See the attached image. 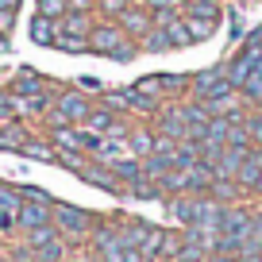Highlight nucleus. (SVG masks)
Returning <instances> with one entry per match:
<instances>
[{
  "label": "nucleus",
  "mask_w": 262,
  "mask_h": 262,
  "mask_svg": "<svg viewBox=\"0 0 262 262\" xmlns=\"http://www.w3.org/2000/svg\"><path fill=\"white\" fill-rule=\"evenodd\" d=\"M231 93H235V85L228 81V70H224V66L201 70V74L193 77V97L201 100V104H208L212 112H228L231 108Z\"/></svg>",
  "instance_id": "f257e3e1"
},
{
  "label": "nucleus",
  "mask_w": 262,
  "mask_h": 262,
  "mask_svg": "<svg viewBox=\"0 0 262 262\" xmlns=\"http://www.w3.org/2000/svg\"><path fill=\"white\" fill-rule=\"evenodd\" d=\"M89 50H93V54H108V58L127 62V58H135V39H127L120 24H93Z\"/></svg>",
  "instance_id": "f03ea898"
},
{
  "label": "nucleus",
  "mask_w": 262,
  "mask_h": 262,
  "mask_svg": "<svg viewBox=\"0 0 262 262\" xmlns=\"http://www.w3.org/2000/svg\"><path fill=\"white\" fill-rule=\"evenodd\" d=\"M89 31H93V24H89L85 12H66L54 24V42H50V47L77 50V54H81V50H89Z\"/></svg>",
  "instance_id": "7ed1b4c3"
},
{
  "label": "nucleus",
  "mask_w": 262,
  "mask_h": 262,
  "mask_svg": "<svg viewBox=\"0 0 262 262\" xmlns=\"http://www.w3.org/2000/svg\"><path fill=\"white\" fill-rule=\"evenodd\" d=\"M50 224L58 228V235H70V239H81L93 231V216L77 205H50Z\"/></svg>",
  "instance_id": "20e7f679"
},
{
  "label": "nucleus",
  "mask_w": 262,
  "mask_h": 262,
  "mask_svg": "<svg viewBox=\"0 0 262 262\" xmlns=\"http://www.w3.org/2000/svg\"><path fill=\"white\" fill-rule=\"evenodd\" d=\"M89 100H85V93H62V97L54 100V112H50V120L54 123H85V116H89Z\"/></svg>",
  "instance_id": "39448f33"
},
{
  "label": "nucleus",
  "mask_w": 262,
  "mask_h": 262,
  "mask_svg": "<svg viewBox=\"0 0 262 262\" xmlns=\"http://www.w3.org/2000/svg\"><path fill=\"white\" fill-rule=\"evenodd\" d=\"M116 24L123 27V35H127V39H143V35L150 31V27H155V19H150V12L143 8V4H135V8H123L120 16H116Z\"/></svg>",
  "instance_id": "423d86ee"
},
{
  "label": "nucleus",
  "mask_w": 262,
  "mask_h": 262,
  "mask_svg": "<svg viewBox=\"0 0 262 262\" xmlns=\"http://www.w3.org/2000/svg\"><path fill=\"white\" fill-rule=\"evenodd\" d=\"M158 135L170 139V143H189V139H193V131H189L181 108H178V112H162V116H158Z\"/></svg>",
  "instance_id": "0eeeda50"
},
{
  "label": "nucleus",
  "mask_w": 262,
  "mask_h": 262,
  "mask_svg": "<svg viewBox=\"0 0 262 262\" xmlns=\"http://www.w3.org/2000/svg\"><path fill=\"white\" fill-rule=\"evenodd\" d=\"M16 224L24 231H35V228H42V224H50V205L47 201H24L19 212H16Z\"/></svg>",
  "instance_id": "6e6552de"
},
{
  "label": "nucleus",
  "mask_w": 262,
  "mask_h": 262,
  "mask_svg": "<svg viewBox=\"0 0 262 262\" xmlns=\"http://www.w3.org/2000/svg\"><path fill=\"white\" fill-rule=\"evenodd\" d=\"M208 258V251L196 239H189V235H181V243H178V251L170 254V262H205Z\"/></svg>",
  "instance_id": "1a4fd4ad"
},
{
  "label": "nucleus",
  "mask_w": 262,
  "mask_h": 262,
  "mask_svg": "<svg viewBox=\"0 0 262 262\" xmlns=\"http://www.w3.org/2000/svg\"><path fill=\"white\" fill-rule=\"evenodd\" d=\"M54 24H58V19H47V16H39V12H35V19H31V39L39 42V47H50V42H54Z\"/></svg>",
  "instance_id": "9d476101"
},
{
  "label": "nucleus",
  "mask_w": 262,
  "mask_h": 262,
  "mask_svg": "<svg viewBox=\"0 0 262 262\" xmlns=\"http://www.w3.org/2000/svg\"><path fill=\"white\" fill-rule=\"evenodd\" d=\"M35 93H42V81L31 74V70H24V74L12 81V97H35Z\"/></svg>",
  "instance_id": "9b49d317"
},
{
  "label": "nucleus",
  "mask_w": 262,
  "mask_h": 262,
  "mask_svg": "<svg viewBox=\"0 0 262 262\" xmlns=\"http://www.w3.org/2000/svg\"><path fill=\"white\" fill-rule=\"evenodd\" d=\"M27 143V131L19 123H8V127H0V150H19Z\"/></svg>",
  "instance_id": "f8f14e48"
},
{
  "label": "nucleus",
  "mask_w": 262,
  "mask_h": 262,
  "mask_svg": "<svg viewBox=\"0 0 262 262\" xmlns=\"http://www.w3.org/2000/svg\"><path fill=\"white\" fill-rule=\"evenodd\" d=\"M108 170H112L116 178L131 181V185H135V181L143 178V162H135V158H120V162H112V166H108Z\"/></svg>",
  "instance_id": "ddd939ff"
},
{
  "label": "nucleus",
  "mask_w": 262,
  "mask_h": 262,
  "mask_svg": "<svg viewBox=\"0 0 262 262\" xmlns=\"http://www.w3.org/2000/svg\"><path fill=\"white\" fill-rule=\"evenodd\" d=\"M139 42H143V50H150V54H162V50H170V39H166V31H162L158 24L150 27V31L143 35Z\"/></svg>",
  "instance_id": "4468645a"
},
{
  "label": "nucleus",
  "mask_w": 262,
  "mask_h": 262,
  "mask_svg": "<svg viewBox=\"0 0 262 262\" xmlns=\"http://www.w3.org/2000/svg\"><path fill=\"white\" fill-rule=\"evenodd\" d=\"M81 178L89 181V185H100V189H116V173H108L104 166H85Z\"/></svg>",
  "instance_id": "2eb2a0df"
},
{
  "label": "nucleus",
  "mask_w": 262,
  "mask_h": 262,
  "mask_svg": "<svg viewBox=\"0 0 262 262\" xmlns=\"http://www.w3.org/2000/svg\"><path fill=\"white\" fill-rule=\"evenodd\" d=\"M155 143L158 139H155V135H147V131H131V135H127V147L135 150V155H143V158L155 150Z\"/></svg>",
  "instance_id": "dca6fc26"
},
{
  "label": "nucleus",
  "mask_w": 262,
  "mask_h": 262,
  "mask_svg": "<svg viewBox=\"0 0 262 262\" xmlns=\"http://www.w3.org/2000/svg\"><path fill=\"white\" fill-rule=\"evenodd\" d=\"M19 150H24L27 158H39V162H54V150H50L47 143H39V139H27Z\"/></svg>",
  "instance_id": "f3484780"
},
{
  "label": "nucleus",
  "mask_w": 262,
  "mask_h": 262,
  "mask_svg": "<svg viewBox=\"0 0 262 262\" xmlns=\"http://www.w3.org/2000/svg\"><path fill=\"white\" fill-rule=\"evenodd\" d=\"M239 93H243V100H251V104H262V74H258V70L247 77V85Z\"/></svg>",
  "instance_id": "a211bd4d"
},
{
  "label": "nucleus",
  "mask_w": 262,
  "mask_h": 262,
  "mask_svg": "<svg viewBox=\"0 0 262 262\" xmlns=\"http://www.w3.org/2000/svg\"><path fill=\"white\" fill-rule=\"evenodd\" d=\"M135 93H143V97L158 100V97H162V77H143V81L135 85ZM158 104H162V100H158Z\"/></svg>",
  "instance_id": "6ab92c4d"
},
{
  "label": "nucleus",
  "mask_w": 262,
  "mask_h": 262,
  "mask_svg": "<svg viewBox=\"0 0 262 262\" xmlns=\"http://www.w3.org/2000/svg\"><path fill=\"white\" fill-rule=\"evenodd\" d=\"M39 16L62 19V16H66V0H39Z\"/></svg>",
  "instance_id": "aec40b11"
},
{
  "label": "nucleus",
  "mask_w": 262,
  "mask_h": 262,
  "mask_svg": "<svg viewBox=\"0 0 262 262\" xmlns=\"http://www.w3.org/2000/svg\"><path fill=\"white\" fill-rule=\"evenodd\" d=\"M247 135H251V147H258L262 150V116H247Z\"/></svg>",
  "instance_id": "412c9836"
},
{
  "label": "nucleus",
  "mask_w": 262,
  "mask_h": 262,
  "mask_svg": "<svg viewBox=\"0 0 262 262\" xmlns=\"http://www.w3.org/2000/svg\"><path fill=\"white\" fill-rule=\"evenodd\" d=\"M16 108H24V112H47V108H50V100L42 97V93H35V97H24Z\"/></svg>",
  "instance_id": "4be33fe9"
},
{
  "label": "nucleus",
  "mask_w": 262,
  "mask_h": 262,
  "mask_svg": "<svg viewBox=\"0 0 262 262\" xmlns=\"http://www.w3.org/2000/svg\"><path fill=\"white\" fill-rule=\"evenodd\" d=\"M143 8L147 12H181L185 4L181 0H143Z\"/></svg>",
  "instance_id": "5701e85b"
},
{
  "label": "nucleus",
  "mask_w": 262,
  "mask_h": 262,
  "mask_svg": "<svg viewBox=\"0 0 262 262\" xmlns=\"http://www.w3.org/2000/svg\"><path fill=\"white\" fill-rule=\"evenodd\" d=\"M97 4H100V8H104V12H108V16H120V12L127 8L131 0H97Z\"/></svg>",
  "instance_id": "b1692460"
},
{
  "label": "nucleus",
  "mask_w": 262,
  "mask_h": 262,
  "mask_svg": "<svg viewBox=\"0 0 262 262\" xmlns=\"http://www.w3.org/2000/svg\"><path fill=\"white\" fill-rule=\"evenodd\" d=\"M12 112H16V100H12V93L0 89V120H4V116H12Z\"/></svg>",
  "instance_id": "393cba45"
},
{
  "label": "nucleus",
  "mask_w": 262,
  "mask_h": 262,
  "mask_svg": "<svg viewBox=\"0 0 262 262\" xmlns=\"http://www.w3.org/2000/svg\"><path fill=\"white\" fill-rule=\"evenodd\" d=\"M93 4H97V0H66V12H85V16H89Z\"/></svg>",
  "instance_id": "a878e982"
},
{
  "label": "nucleus",
  "mask_w": 262,
  "mask_h": 262,
  "mask_svg": "<svg viewBox=\"0 0 262 262\" xmlns=\"http://www.w3.org/2000/svg\"><path fill=\"white\" fill-rule=\"evenodd\" d=\"M12 16H16V8H0V35L12 31Z\"/></svg>",
  "instance_id": "bb28decb"
},
{
  "label": "nucleus",
  "mask_w": 262,
  "mask_h": 262,
  "mask_svg": "<svg viewBox=\"0 0 262 262\" xmlns=\"http://www.w3.org/2000/svg\"><path fill=\"white\" fill-rule=\"evenodd\" d=\"M81 89H89V93H104V81H97V77H81Z\"/></svg>",
  "instance_id": "cd10ccee"
},
{
  "label": "nucleus",
  "mask_w": 262,
  "mask_h": 262,
  "mask_svg": "<svg viewBox=\"0 0 262 262\" xmlns=\"http://www.w3.org/2000/svg\"><path fill=\"white\" fill-rule=\"evenodd\" d=\"M251 193H262V166H258V178H254V185H251Z\"/></svg>",
  "instance_id": "c85d7f7f"
},
{
  "label": "nucleus",
  "mask_w": 262,
  "mask_h": 262,
  "mask_svg": "<svg viewBox=\"0 0 262 262\" xmlns=\"http://www.w3.org/2000/svg\"><path fill=\"white\" fill-rule=\"evenodd\" d=\"M193 4H216V8H220V0H193Z\"/></svg>",
  "instance_id": "c756f323"
},
{
  "label": "nucleus",
  "mask_w": 262,
  "mask_h": 262,
  "mask_svg": "<svg viewBox=\"0 0 262 262\" xmlns=\"http://www.w3.org/2000/svg\"><path fill=\"white\" fill-rule=\"evenodd\" d=\"M254 70H258V74H262V50H258V62H254Z\"/></svg>",
  "instance_id": "7c9ffc66"
},
{
  "label": "nucleus",
  "mask_w": 262,
  "mask_h": 262,
  "mask_svg": "<svg viewBox=\"0 0 262 262\" xmlns=\"http://www.w3.org/2000/svg\"><path fill=\"white\" fill-rule=\"evenodd\" d=\"M77 262H97V258H77Z\"/></svg>",
  "instance_id": "2f4dec72"
}]
</instances>
